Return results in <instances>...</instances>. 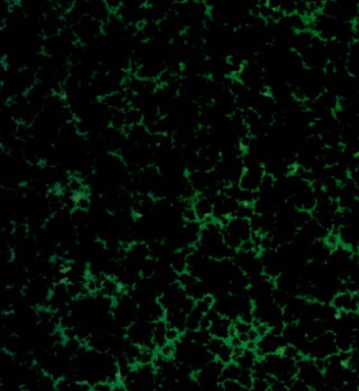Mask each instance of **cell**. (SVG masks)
Here are the masks:
<instances>
[{
  "instance_id": "obj_1",
  "label": "cell",
  "mask_w": 359,
  "mask_h": 391,
  "mask_svg": "<svg viewBox=\"0 0 359 391\" xmlns=\"http://www.w3.org/2000/svg\"><path fill=\"white\" fill-rule=\"evenodd\" d=\"M264 177V170L261 166L247 168L240 178V188L247 191H255L261 186Z\"/></svg>"
},
{
  "instance_id": "obj_2",
  "label": "cell",
  "mask_w": 359,
  "mask_h": 391,
  "mask_svg": "<svg viewBox=\"0 0 359 391\" xmlns=\"http://www.w3.org/2000/svg\"><path fill=\"white\" fill-rule=\"evenodd\" d=\"M333 307L341 313H357L359 310L358 297L353 292L339 293L333 299Z\"/></svg>"
},
{
  "instance_id": "obj_3",
  "label": "cell",
  "mask_w": 359,
  "mask_h": 391,
  "mask_svg": "<svg viewBox=\"0 0 359 391\" xmlns=\"http://www.w3.org/2000/svg\"><path fill=\"white\" fill-rule=\"evenodd\" d=\"M231 326L228 324L224 318H216L212 321V331L218 339H225L230 335Z\"/></svg>"
},
{
  "instance_id": "obj_4",
  "label": "cell",
  "mask_w": 359,
  "mask_h": 391,
  "mask_svg": "<svg viewBox=\"0 0 359 391\" xmlns=\"http://www.w3.org/2000/svg\"><path fill=\"white\" fill-rule=\"evenodd\" d=\"M172 263H173L174 270L178 271L179 274H182V272H185L186 269V257L183 255L181 253L175 254L174 259L172 260Z\"/></svg>"
},
{
  "instance_id": "obj_5",
  "label": "cell",
  "mask_w": 359,
  "mask_h": 391,
  "mask_svg": "<svg viewBox=\"0 0 359 391\" xmlns=\"http://www.w3.org/2000/svg\"><path fill=\"white\" fill-rule=\"evenodd\" d=\"M302 1L306 3L309 8V12L311 14L317 13L319 9L324 7V3L326 0H302Z\"/></svg>"
},
{
  "instance_id": "obj_6",
  "label": "cell",
  "mask_w": 359,
  "mask_h": 391,
  "mask_svg": "<svg viewBox=\"0 0 359 391\" xmlns=\"http://www.w3.org/2000/svg\"><path fill=\"white\" fill-rule=\"evenodd\" d=\"M178 336H179V332L177 328H174V327L166 328V340L168 341V342L175 341L178 339Z\"/></svg>"
},
{
  "instance_id": "obj_7",
  "label": "cell",
  "mask_w": 359,
  "mask_h": 391,
  "mask_svg": "<svg viewBox=\"0 0 359 391\" xmlns=\"http://www.w3.org/2000/svg\"><path fill=\"white\" fill-rule=\"evenodd\" d=\"M161 351H163V355H164V356L170 357V356H172V355H173L174 348H173V346H172V344L166 343V344H165V346L161 347Z\"/></svg>"
},
{
  "instance_id": "obj_8",
  "label": "cell",
  "mask_w": 359,
  "mask_h": 391,
  "mask_svg": "<svg viewBox=\"0 0 359 391\" xmlns=\"http://www.w3.org/2000/svg\"><path fill=\"white\" fill-rule=\"evenodd\" d=\"M10 1H12V2H20V1H22V0H10Z\"/></svg>"
}]
</instances>
